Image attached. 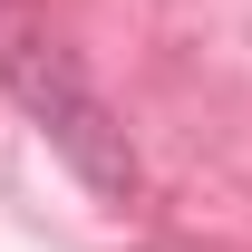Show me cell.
Wrapping results in <instances>:
<instances>
[{"instance_id":"obj_1","label":"cell","mask_w":252,"mask_h":252,"mask_svg":"<svg viewBox=\"0 0 252 252\" xmlns=\"http://www.w3.org/2000/svg\"><path fill=\"white\" fill-rule=\"evenodd\" d=\"M0 88L30 107V126H39V136L68 156V175H78L88 194L126 204V194L146 185V165H136V146H126L117 107L88 88V68L68 59L49 30H10V20H0Z\"/></svg>"}]
</instances>
